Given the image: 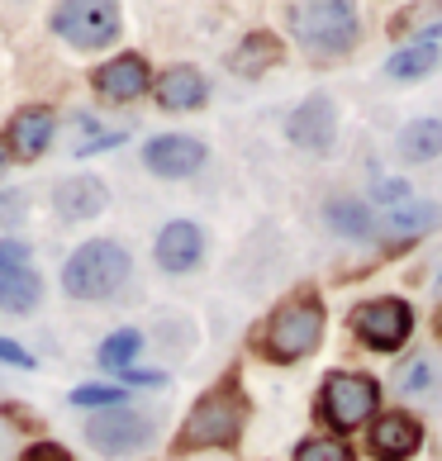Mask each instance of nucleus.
<instances>
[{
  "label": "nucleus",
  "instance_id": "27",
  "mask_svg": "<svg viewBox=\"0 0 442 461\" xmlns=\"http://www.w3.org/2000/svg\"><path fill=\"white\" fill-rule=\"evenodd\" d=\"M414 195V185L404 181V176H385V181H371V200L376 204H390V210H400L404 200Z\"/></svg>",
  "mask_w": 442,
  "mask_h": 461
},
{
  "label": "nucleus",
  "instance_id": "13",
  "mask_svg": "<svg viewBox=\"0 0 442 461\" xmlns=\"http://www.w3.org/2000/svg\"><path fill=\"white\" fill-rule=\"evenodd\" d=\"M152 252H158V267L162 271L185 276V271H195L200 258H205V233H200V224H191V219H172V224L158 233Z\"/></svg>",
  "mask_w": 442,
  "mask_h": 461
},
{
  "label": "nucleus",
  "instance_id": "17",
  "mask_svg": "<svg viewBox=\"0 0 442 461\" xmlns=\"http://www.w3.org/2000/svg\"><path fill=\"white\" fill-rule=\"evenodd\" d=\"M53 129H58V119H53L48 105L20 110L10 119V152H14V158H24V162H33L48 143H53Z\"/></svg>",
  "mask_w": 442,
  "mask_h": 461
},
{
  "label": "nucleus",
  "instance_id": "28",
  "mask_svg": "<svg viewBox=\"0 0 442 461\" xmlns=\"http://www.w3.org/2000/svg\"><path fill=\"white\" fill-rule=\"evenodd\" d=\"M24 214H29V195L24 191H0V229L24 224Z\"/></svg>",
  "mask_w": 442,
  "mask_h": 461
},
{
  "label": "nucleus",
  "instance_id": "6",
  "mask_svg": "<svg viewBox=\"0 0 442 461\" xmlns=\"http://www.w3.org/2000/svg\"><path fill=\"white\" fill-rule=\"evenodd\" d=\"M381 404V385L371 375H356V371H333L324 390H319V414H324L338 433H352L356 423H366Z\"/></svg>",
  "mask_w": 442,
  "mask_h": 461
},
{
  "label": "nucleus",
  "instance_id": "20",
  "mask_svg": "<svg viewBox=\"0 0 442 461\" xmlns=\"http://www.w3.org/2000/svg\"><path fill=\"white\" fill-rule=\"evenodd\" d=\"M395 152L414 167L442 158V119H414V124H404L395 133Z\"/></svg>",
  "mask_w": 442,
  "mask_h": 461
},
{
  "label": "nucleus",
  "instance_id": "5",
  "mask_svg": "<svg viewBox=\"0 0 442 461\" xmlns=\"http://www.w3.org/2000/svg\"><path fill=\"white\" fill-rule=\"evenodd\" d=\"M152 438H158V423H152L148 414H139V409L119 404V409H100V414L86 419V442L110 456V461H124V456H139L152 447Z\"/></svg>",
  "mask_w": 442,
  "mask_h": 461
},
{
  "label": "nucleus",
  "instance_id": "32",
  "mask_svg": "<svg viewBox=\"0 0 442 461\" xmlns=\"http://www.w3.org/2000/svg\"><path fill=\"white\" fill-rule=\"evenodd\" d=\"M20 461H72V456H67L58 442H33V447H29Z\"/></svg>",
  "mask_w": 442,
  "mask_h": 461
},
{
  "label": "nucleus",
  "instance_id": "22",
  "mask_svg": "<svg viewBox=\"0 0 442 461\" xmlns=\"http://www.w3.org/2000/svg\"><path fill=\"white\" fill-rule=\"evenodd\" d=\"M276 62H281V43L271 39V33H248V39L229 53V67L238 77H262L266 67H276Z\"/></svg>",
  "mask_w": 442,
  "mask_h": 461
},
{
  "label": "nucleus",
  "instance_id": "26",
  "mask_svg": "<svg viewBox=\"0 0 442 461\" xmlns=\"http://www.w3.org/2000/svg\"><path fill=\"white\" fill-rule=\"evenodd\" d=\"M72 404L77 409H95V414H100V409H119V404H129V400H124V390H114V385H77L72 390Z\"/></svg>",
  "mask_w": 442,
  "mask_h": 461
},
{
  "label": "nucleus",
  "instance_id": "18",
  "mask_svg": "<svg viewBox=\"0 0 442 461\" xmlns=\"http://www.w3.org/2000/svg\"><path fill=\"white\" fill-rule=\"evenodd\" d=\"M205 95H210V86H205V77H200L191 62L172 67V72L158 81V105L162 110H176V114L200 110V105H205Z\"/></svg>",
  "mask_w": 442,
  "mask_h": 461
},
{
  "label": "nucleus",
  "instance_id": "33",
  "mask_svg": "<svg viewBox=\"0 0 442 461\" xmlns=\"http://www.w3.org/2000/svg\"><path fill=\"white\" fill-rule=\"evenodd\" d=\"M5 162H10V143L0 139V172H5Z\"/></svg>",
  "mask_w": 442,
  "mask_h": 461
},
{
  "label": "nucleus",
  "instance_id": "4",
  "mask_svg": "<svg viewBox=\"0 0 442 461\" xmlns=\"http://www.w3.org/2000/svg\"><path fill=\"white\" fill-rule=\"evenodd\" d=\"M319 343H324V304L314 295L285 300L281 310L266 319L262 352L271 362H300V357H310Z\"/></svg>",
  "mask_w": 442,
  "mask_h": 461
},
{
  "label": "nucleus",
  "instance_id": "2",
  "mask_svg": "<svg viewBox=\"0 0 442 461\" xmlns=\"http://www.w3.org/2000/svg\"><path fill=\"white\" fill-rule=\"evenodd\" d=\"M129 252L114 243V238H91V243H81L72 258L62 267V290L72 300H110L119 285L129 281Z\"/></svg>",
  "mask_w": 442,
  "mask_h": 461
},
{
  "label": "nucleus",
  "instance_id": "31",
  "mask_svg": "<svg viewBox=\"0 0 442 461\" xmlns=\"http://www.w3.org/2000/svg\"><path fill=\"white\" fill-rule=\"evenodd\" d=\"M124 139H129L124 129H110V133H100V139H91V143H81V148H77V158H91V152H105V148H119V143H124Z\"/></svg>",
  "mask_w": 442,
  "mask_h": 461
},
{
  "label": "nucleus",
  "instance_id": "8",
  "mask_svg": "<svg viewBox=\"0 0 442 461\" xmlns=\"http://www.w3.org/2000/svg\"><path fill=\"white\" fill-rule=\"evenodd\" d=\"M352 333L362 338L371 352H395L410 343L414 333V310L404 300H366L352 310Z\"/></svg>",
  "mask_w": 442,
  "mask_h": 461
},
{
  "label": "nucleus",
  "instance_id": "10",
  "mask_svg": "<svg viewBox=\"0 0 442 461\" xmlns=\"http://www.w3.org/2000/svg\"><path fill=\"white\" fill-rule=\"evenodd\" d=\"M390 385H395V395L404 404H428V409L442 414V357L437 352H428V348L410 352L395 366V381Z\"/></svg>",
  "mask_w": 442,
  "mask_h": 461
},
{
  "label": "nucleus",
  "instance_id": "34",
  "mask_svg": "<svg viewBox=\"0 0 442 461\" xmlns=\"http://www.w3.org/2000/svg\"><path fill=\"white\" fill-rule=\"evenodd\" d=\"M433 329H437V343H442V310H437V319H433Z\"/></svg>",
  "mask_w": 442,
  "mask_h": 461
},
{
  "label": "nucleus",
  "instance_id": "35",
  "mask_svg": "<svg viewBox=\"0 0 442 461\" xmlns=\"http://www.w3.org/2000/svg\"><path fill=\"white\" fill-rule=\"evenodd\" d=\"M433 290H437V295H442V267H437V281H433Z\"/></svg>",
  "mask_w": 442,
  "mask_h": 461
},
{
  "label": "nucleus",
  "instance_id": "14",
  "mask_svg": "<svg viewBox=\"0 0 442 461\" xmlns=\"http://www.w3.org/2000/svg\"><path fill=\"white\" fill-rule=\"evenodd\" d=\"M105 204H110V191H105L100 176H67V181L53 185V210H58V219H67V224L105 214Z\"/></svg>",
  "mask_w": 442,
  "mask_h": 461
},
{
  "label": "nucleus",
  "instance_id": "24",
  "mask_svg": "<svg viewBox=\"0 0 442 461\" xmlns=\"http://www.w3.org/2000/svg\"><path fill=\"white\" fill-rule=\"evenodd\" d=\"M143 348V333L139 329H119V333H110L105 343H100V366L105 371H129V362H133V352Z\"/></svg>",
  "mask_w": 442,
  "mask_h": 461
},
{
  "label": "nucleus",
  "instance_id": "1",
  "mask_svg": "<svg viewBox=\"0 0 442 461\" xmlns=\"http://www.w3.org/2000/svg\"><path fill=\"white\" fill-rule=\"evenodd\" d=\"M285 24H291L295 43L319 62L347 58L356 39H362V20L343 0H304V5H291L285 10Z\"/></svg>",
  "mask_w": 442,
  "mask_h": 461
},
{
  "label": "nucleus",
  "instance_id": "30",
  "mask_svg": "<svg viewBox=\"0 0 442 461\" xmlns=\"http://www.w3.org/2000/svg\"><path fill=\"white\" fill-rule=\"evenodd\" d=\"M0 362H10V366H20V371H33L39 362H33V352L20 348V343H10V338H0Z\"/></svg>",
  "mask_w": 442,
  "mask_h": 461
},
{
  "label": "nucleus",
  "instance_id": "19",
  "mask_svg": "<svg viewBox=\"0 0 442 461\" xmlns=\"http://www.w3.org/2000/svg\"><path fill=\"white\" fill-rule=\"evenodd\" d=\"M437 62H442L437 43H423V39H414V43L395 48V53H390V62L381 67V72H385L390 81H423V77H433V72H437Z\"/></svg>",
  "mask_w": 442,
  "mask_h": 461
},
{
  "label": "nucleus",
  "instance_id": "12",
  "mask_svg": "<svg viewBox=\"0 0 442 461\" xmlns=\"http://www.w3.org/2000/svg\"><path fill=\"white\" fill-rule=\"evenodd\" d=\"M366 447H371V456H376V461H410L423 447V429H419L414 414L395 409V414H381L376 423H371Z\"/></svg>",
  "mask_w": 442,
  "mask_h": 461
},
{
  "label": "nucleus",
  "instance_id": "3",
  "mask_svg": "<svg viewBox=\"0 0 442 461\" xmlns=\"http://www.w3.org/2000/svg\"><path fill=\"white\" fill-rule=\"evenodd\" d=\"M248 429V400L233 385H219L200 395L181 423V447H233Z\"/></svg>",
  "mask_w": 442,
  "mask_h": 461
},
{
  "label": "nucleus",
  "instance_id": "29",
  "mask_svg": "<svg viewBox=\"0 0 442 461\" xmlns=\"http://www.w3.org/2000/svg\"><path fill=\"white\" fill-rule=\"evenodd\" d=\"M29 267V243L24 238H0V271H20Z\"/></svg>",
  "mask_w": 442,
  "mask_h": 461
},
{
  "label": "nucleus",
  "instance_id": "9",
  "mask_svg": "<svg viewBox=\"0 0 442 461\" xmlns=\"http://www.w3.org/2000/svg\"><path fill=\"white\" fill-rule=\"evenodd\" d=\"M285 139H291L295 148H304V152H329L333 139H338V105H333V95H324V91L304 95L300 105L285 114Z\"/></svg>",
  "mask_w": 442,
  "mask_h": 461
},
{
  "label": "nucleus",
  "instance_id": "15",
  "mask_svg": "<svg viewBox=\"0 0 442 461\" xmlns=\"http://www.w3.org/2000/svg\"><path fill=\"white\" fill-rule=\"evenodd\" d=\"M91 81H95V91L105 95V100L124 105V100H139L148 91V62L139 53H124V58H114V62L100 67Z\"/></svg>",
  "mask_w": 442,
  "mask_h": 461
},
{
  "label": "nucleus",
  "instance_id": "7",
  "mask_svg": "<svg viewBox=\"0 0 442 461\" xmlns=\"http://www.w3.org/2000/svg\"><path fill=\"white\" fill-rule=\"evenodd\" d=\"M48 24H53L58 39H67L72 48H81V53H95V48H105V43L119 39V10L105 5V0H72V5H53Z\"/></svg>",
  "mask_w": 442,
  "mask_h": 461
},
{
  "label": "nucleus",
  "instance_id": "23",
  "mask_svg": "<svg viewBox=\"0 0 442 461\" xmlns=\"http://www.w3.org/2000/svg\"><path fill=\"white\" fill-rule=\"evenodd\" d=\"M437 224H442V204H433V200H404L400 210L385 214V229L400 233V238H423Z\"/></svg>",
  "mask_w": 442,
  "mask_h": 461
},
{
  "label": "nucleus",
  "instance_id": "25",
  "mask_svg": "<svg viewBox=\"0 0 442 461\" xmlns=\"http://www.w3.org/2000/svg\"><path fill=\"white\" fill-rule=\"evenodd\" d=\"M295 461H352V447L338 438H304L295 447Z\"/></svg>",
  "mask_w": 442,
  "mask_h": 461
},
{
  "label": "nucleus",
  "instance_id": "16",
  "mask_svg": "<svg viewBox=\"0 0 442 461\" xmlns=\"http://www.w3.org/2000/svg\"><path fill=\"white\" fill-rule=\"evenodd\" d=\"M324 224H329L338 238H347V243H371V238L381 233L376 214H371V204L356 200V195H333V200L324 204Z\"/></svg>",
  "mask_w": 442,
  "mask_h": 461
},
{
  "label": "nucleus",
  "instance_id": "21",
  "mask_svg": "<svg viewBox=\"0 0 442 461\" xmlns=\"http://www.w3.org/2000/svg\"><path fill=\"white\" fill-rule=\"evenodd\" d=\"M39 300H43V276L33 267L0 271V310L5 314H29L39 310Z\"/></svg>",
  "mask_w": 442,
  "mask_h": 461
},
{
  "label": "nucleus",
  "instance_id": "11",
  "mask_svg": "<svg viewBox=\"0 0 442 461\" xmlns=\"http://www.w3.org/2000/svg\"><path fill=\"white\" fill-rule=\"evenodd\" d=\"M143 162H148V172L181 181V176H195L205 167V143L191 139V133H162V139H152L143 148Z\"/></svg>",
  "mask_w": 442,
  "mask_h": 461
}]
</instances>
